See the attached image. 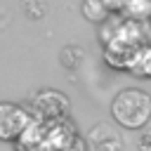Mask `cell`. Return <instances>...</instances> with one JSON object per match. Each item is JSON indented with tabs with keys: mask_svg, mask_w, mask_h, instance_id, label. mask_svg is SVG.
Segmentation results:
<instances>
[{
	"mask_svg": "<svg viewBox=\"0 0 151 151\" xmlns=\"http://www.w3.org/2000/svg\"><path fill=\"white\" fill-rule=\"evenodd\" d=\"M104 5H106V9L109 12H120L123 9V5L127 2V0H101Z\"/></svg>",
	"mask_w": 151,
	"mask_h": 151,
	"instance_id": "cell-10",
	"label": "cell"
},
{
	"mask_svg": "<svg viewBox=\"0 0 151 151\" xmlns=\"http://www.w3.org/2000/svg\"><path fill=\"white\" fill-rule=\"evenodd\" d=\"M87 149L90 151H120L123 139L109 123H97L87 134Z\"/></svg>",
	"mask_w": 151,
	"mask_h": 151,
	"instance_id": "cell-5",
	"label": "cell"
},
{
	"mask_svg": "<svg viewBox=\"0 0 151 151\" xmlns=\"http://www.w3.org/2000/svg\"><path fill=\"white\" fill-rule=\"evenodd\" d=\"M28 113H31V118H40V120L64 118L68 113V99L57 90H42L40 94L33 97Z\"/></svg>",
	"mask_w": 151,
	"mask_h": 151,
	"instance_id": "cell-3",
	"label": "cell"
},
{
	"mask_svg": "<svg viewBox=\"0 0 151 151\" xmlns=\"http://www.w3.org/2000/svg\"><path fill=\"white\" fill-rule=\"evenodd\" d=\"M111 113L118 125L127 130H139L151 120V97L137 87L120 90L111 104Z\"/></svg>",
	"mask_w": 151,
	"mask_h": 151,
	"instance_id": "cell-1",
	"label": "cell"
},
{
	"mask_svg": "<svg viewBox=\"0 0 151 151\" xmlns=\"http://www.w3.org/2000/svg\"><path fill=\"white\" fill-rule=\"evenodd\" d=\"M127 71H132L139 78H151V45H142L132 52L127 66Z\"/></svg>",
	"mask_w": 151,
	"mask_h": 151,
	"instance_id": "cell-7",
	"label": "cell"
},
{
	"mask_svg": "<svg viewBox=\"0 0 151 151\" xmlns=\"http://www.w3.org/2000/svg\"><path fill=\"white\" fill-rule=\"evenodd\" d=\"M31 123V113L17 104L0 101V139L2 142H14L26 125Z\"/></svg>",
	"mask_w": 151,
	"mask_h": 151,
	"instance_id": "cell-4",
	"label": "cell"
},
{
	"mask_svg": "<svg viewBox=\"0 0 151 151\" xmlns=\"http://www.w3.org/2000/svg\"><path fill=\"white\" fill-rule=\"evenodd\" d=\"M139 149H142V151H151V132H144V134H142Z\"/></svg>",
	"mask_w": 151,
	"mask_h": 151,
	"instance_id": "cell-11",
	"label": "cell"
},
{
	"mask_svg": "<svg viewBox=\"0 0 151 151\" xmlns=\"http://www.w3.org/2000/svg\"><path fill=\"white\" fill-rule=\"evenodd\" d=\"M118 14H123L125 19H132V21H149L151 19V0H127Z\"/></svg>",
	"mask_w": 151,
	"mask_h": 151,
	"instance_id": "cell-8",
	"label": "cell"
},
{
	"mask_svg": "<svg viewBox=\"0 0 151 151\" xmlns=\"http://www.w3.org/2000/svg\"><path fill=\"white\" fill-rule=\"evenodd\" d=\"M149 42H151V38H149Z\"/></svg>",
	"mask_w": 151,
	"mask_h": 151,
	"instance_id": "cell-12",
	"label": "cell"
},
{
	"mask_svg": "<svg viewBox=\"0 0 151 151\" xmlns=\"http://www.w3.org/2000/svg\"><path fill=\"white\" fill-rule=\"evenodd\" d=\"M47 127H50V120L31 118L26 130L17 137L19 151H42L45 149V139H47Z\"/></svg>",
	"mask_w": 151,
	"mask_h": 151,
	"instance_id": "cell-6",
	"label": "cell"
},
{
	"mask_svg": "<svg viewBox=\"0 0 151 151\" xmlns=\"http://www.w3.org/2000/svg\"><path fill=\"white\" fill-rule=\"evenodd\" d=\"M42 151H85V142L76 134L71 123H66L64 118H54L50 120Z\"/></svg>",
	"mask_w": 151,
	"mask_h": 151,
	"instance_id": "cell-2",
	"label": "cell"
},
{
	"mask_svg": "<svg viewBox=\"0 0 151 151\" xmlns=\"http://www.w3.org/2000/svg\"><path fill=\"white\" fill-rule=\"evenodd\" d=\"M83 14H85V19H90L94 24H101L111 12L106 9V5L101 0H83Z\"/></svg>",
	"mask_w": 151,
	"mask_h": 151,
	"instance_id": "cell-9",
	"label": "cell"
}]
</instances>
